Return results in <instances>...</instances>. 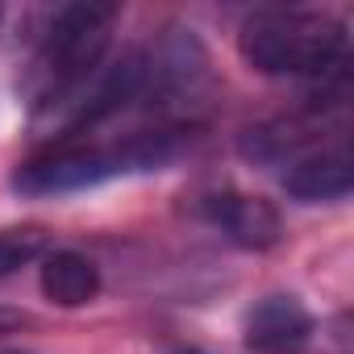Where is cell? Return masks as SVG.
I'll use <instances>...</instances> for the list:
<instances>
[{"label": "cell", "instance_id": "obj_8", "mask_svg": "<svg viewBox=\"0 0 354 354\" xmlns=\"http://www.w3.org/2000/svg\"><path fill=\"white\" fill-rule=\"evenodd\" d=\"M50 230L46 225H9L0 230V279L17 275L30 263H42L50 254Z\"/></svg>", "mask_w": 354, "mask_h": 354}, {"label": "cell", "instance_id": "obj_10", "mask_svg": "<svg viewBox=\"0 0 354 354\" xmlns=\"http://www.w3.org/2000/svg\"><path fill=\"white\" fill-rule=\"evenodd\" d=\"M0 354H21V350H0Z\"/></svg>", "mask_w": 354, "mask_h": 354}, {"label": "cell", "instance_id": "obj_9", "mask_svg": "<svg viewBox=\"0 0 354 354\" xmlns=\"http://www.w3.org/2000/svg\"><path fill=\"white\" fill-rule=\"evenodd\" d=\"M26 317L21 313H9V308H0V333H5V329H13V325H21Z\"/></svg>", "mask_w": 354, "mask_h": 354}, {"label": "cell", "instance_id": "obj_6", "mask_svg": "<svg viewBox=\"0 0 354 354\" xmlns=\"http://www.w3.org/2000/svg\"><path fill=\"white\" fill-rule=\"evenodd\" d=\"M350 184H354V162H350L346 142L317 146V150L300 154L283 171V192L296 205H333V201H346Z\"/></svg>", "mask_w": 354, "mask_h": 354}, {"label": "cell", "instance_id": "obj_5", "mask_svg": "<svg viewBox=\"0 0 354 354\" xmlns=\"http://www.w3.org/2000/svg\"><path fill=\"white\" fill-rule=\"evenodd\" d=\"M201 213H205V221H209L213 230L225 234V242H234V246H242V250H271V246L283 242V217H279V209H275L271 201H263V196L225 188V192L205 196Z\"/></svg>", "mask_w": 354, "mask_h": 354}, {"label": "cell", "instance_id": "obj_2", "mask_svg": "<svg viewBox=\"0 0 354 354\" xmlns=\"http://www.w3.org/2000/svg\"><path fill=\"white\" fill-rule=\"evenodd\" d=\"M238 55L259 75L333 80L346 67V26L313 9H259L238 30Z\"/></svg>", "mask_w": 354, "mask_h": 354}, {"label": "cell", "instance_id": "obj_1", "mask_svg": "<svg viewBox=\"0 0 354 354\" xmlns=\"http://www.w3.org/2000/svg\"><path fill=\"white\" fill-rule=\"evenodd\" d=\"M180 146H184V129H175V125L142 129V133H129L125 142H92V146L63 142V146H50V150L26 158L13 171V192L34 196V201L88 192L109 180H125V175L167 167L180 154Z\"/></svg>", "mask_w": 354, "mask_h": 354}, {"label": "cell", "instance_id": "obj_3", "mask_svg": "<svg viewBox=\"0 0 354 354\" xmlns=\"http://www.w3.org/2000/svg\"><path fill=\"white\" fill-rule=\"evenodd\" d=\"M117 17H121V9H113V5H63L50 13L46 30L38 34L30 71H26V92L34 100V117L50 113L80 84H88L96 75V67L109 59Z\"/></svg>", "mask_w": 354, "mask_h": 354}, {"label": "cell", "instance_id": "obj_7", "mask_svg": "<svg viewBox=\"0 0 354 354\" xmlns=\"http://www.w3.org/2000/svg\"><path fill=\"white\" fill-rule=\"evenodd\" d=\"M38 288L59 308H84L100 296V267L80 250H50L38 267Z\"/></svg>", "mask_w": 354, "mask_h": 354}, {"label": "cell", "instance_id": "obj_4", "mask_svg": "<svg viewBox=\"0 0 354 354\" xmlns=\"http://www.w3.org/2000/svg\"><path fill=\"white\" fill-rule=\"evenodd\" d=\"M317 333L308 304L292 292H271L254 300L242 317V337L254 354H304Z\"/></svg>", "mask_w": 354, "mask_h": 354}]
</instances>
